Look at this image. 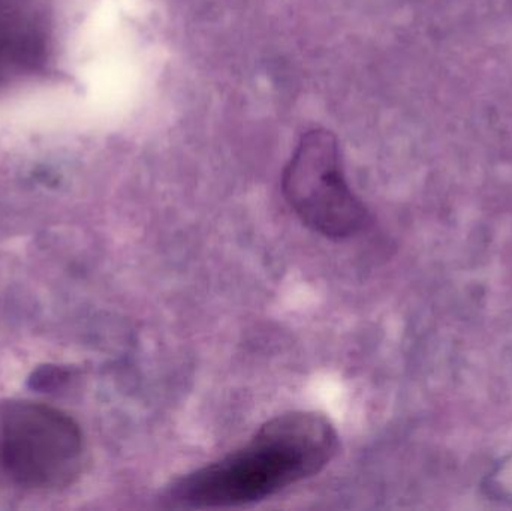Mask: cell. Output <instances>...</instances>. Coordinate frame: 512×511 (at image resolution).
<instances>
[{"label":"cell","mask_w":512,"mask_h":511,"mask_svg":"<svg viewBox=\"0 0 512 511\" xmlns=\"http://www.w3.org/2000/svg\"><path fill=\"white\" fill-rule=\"evenodd\" d=\"M339 450L330 420L315 411L273 417L225 458L186 474L167 492L176 509H231L267 500L321 473Z\"/></svg>","instance_id":"6da1fadb"},{"label":"cell","mask_w":512,"mask_h":511,"mask_svg":"<svg viewBox=\"0 0 512 511\" xmlns=\"http://www.w3.org/2000/svg\"><path fill=\"white\" fill-rule=\"evenodd\" d=\"M84 435L65 411L41 402L0 408V467L27 489L66 488L83 468Z\"/></svg>","instance_id":"7a4b0ae2"},{"label":"cell","mask_w":512,"mask_h":511,"mask_svg":"<svg viewBox=\"0 0 512 511\" xmlns=\"http://www.w3.org/2000/svg\"><path fill=\"white\" fill-rule=\"evenodd\" d=\"M282 189L295 215L321 236L349 239L366 225V207L348 185L331 132L303 135L283 171Z\"/></svg>","instance_id":"3957f363"}]
</instances>
